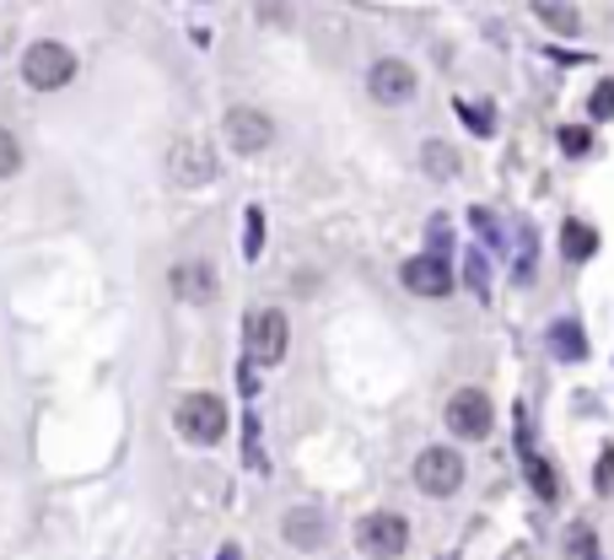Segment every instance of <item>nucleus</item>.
I'll list each match as a JSON object with an SVG mask.
<instances>
[{"label": "nucleus", "mask_w": 614, "mask_h": 560, "mask_svg": "<svg viewBox=\"0 0 614 560\" xmlns=\"http://www.w3.org/2000/svg\"><path fill=\"white\" fill-rule=\"evenodd\" d=\"M168 179L179 188H200L216 179V157L200 146V140H179L173 151H168Z\"/></svg>", "instance_id": "obj_7"}, {"label": "nucleus", "mask_w": 614, "mask_h": 560, "mask_svg": "<svg viewBox=\"0 0 614 560\" xmlns=\"http://www.w3.org/2000/svg\"><path fill=\"white\" fill-rule=\"evenodd\" d=\"M491 421H496V410L480 388H458V393L447 399V426H453L458 436L480 442V436H491Z\"/></svg>", "instance_id": "obj_6"}, {"label": "nucleus", "mask_w": 614, "mask_h": 560, "mask_svg": "<svg viewBox=\"0 0 614 560\" xmlns=\"http://www.w3.org/2000/svg\"><path fill=\"white\" fill-rule=\"evenodd\" d=\"M281 539H286L292 550H318V545L329 539V523H323V512H318V506H297V512H286Z\"/></svg>", "instance_id": "obj_12"}, {"label": "nucleus", "mask_w": 614, "mask_h": 560, "mask_svg": "<svg viewBox=\"0 0 614 560\" xmlns=\"http://www.w3.org/2000/svg\"><path fill=\"white\" fill-rule=\"evenodd\" d=\"M367 92L377 103H410L416 98V70L405 60H377L367 76Z\"/></svg>", "instance_id": "obj_9"}, {"label": "nucleus", "mask_w": 614, "mask_h": 560, "mask_svg": "<svg viewBox=\"0 0 614 560\" xmlns=\"http://www.w3.org/2000/svg\"><path fill=\"white\" fill-rule=\"evenodd\" d=\"M614 485V447H604V458H599V491H610Z\"/></svg>", "instance_id": "obj_23"}, {"label": "nucleus", "mask_w": 614, "mask_h": 560, "mask_svg": "<svg viewBox=\"0 0 614 560\" xmlns=\"http://www.w3.org/2000/svg\"><path fill=\"white\" fill-rule=\"evenodd\" d=\"M464 125H469V129H480V135H491V129H496V119L486 114V108H480V103H464Z\"/></svg>", "instance_id": "obj_22"}, {"label": "nucleus", "mask_w": 614, "mask_h": 560, "mask_svg": "<svg viewBox=\"0 0 614 560\" xmlns=\"http://www.w3.org/2000/svg\"><path fill=\"white\" fill-rule=\"evenodd\" d=\"M356 550L372 560H399L410 550V523L399 512H367L356 523Z\"/></svg>", "instance_id": "obj_1"}, {"label": "nucleus", "mask_w": 614, "mask_h": 560, "mask_svg": "<svg viewBox=\"0 0 614 560\" xmlns=\"http://www.w3.org/2000/svg\"><path fill=\"white\" fill-rule=\"evenodd\" d=\"M534 16H539V22H550L555 33H577V27H582L577 5H560V0H534Z\"/></svg>", "instance_id": "obj_15"}, {"label": "nucleus", "mask_w": 614, "mask_h": 560, "mask_svg": "<svg viewBox=\"0 0 614 560\" xmlns=\"http://www.w3.org/2000/svg\"><path fill=\"white\" fill-rule=\"evenodd\" d=\"M560 151L582 157V151H593V135H588V129H577V125H566L560 129Z\"/></svg>", "instance_id": "obj_21"}, {"label": "nucleus", "mask_w": 614, "mask_h": 560, "mask_svg": "<svg viewBox=\"0 0 614 560\" xmlns=\"http://www.w3.org/2000/svg\"><path fill=\"white\" fill-rule=\"evenodd\" d=\"M588 108H593V119H614V81H599V87H593Z\"/></svg>", "instance_id": "obj_19"}, {"label": "nucleus", "mask_w": 614, "mask_h": 560, "mask_svg": "<svg viewBox=\"0 0 614 560\" xmlns=\"http://www.w3.org/2000/svg\"><path fill=\"white\" fill-rule=\"evenodd\" d=\"M550 345H555V356H566V362H582L588 356V340H582V329L577 323H550Z\"/></svg>", "instance_id": "obj_14"}, {"label": "nucleus", "mask_w": 614, "mask_h": 560, "mask_svg": "<svg viewBox=\"0 0 614 560\" xmlns=\"http://www.w3.org/2000/svg\"><path fill=\"white\" fill-rule=\"evenodd\" d=\"M421 162H427L431 179H453V173H458V157H453V146H442V140H431Z\"/></svg>", "instance_id": "obj_16"}, {"label": "nucleus", "mask_w": 614, "mask_h": 560, "mask_svg": "<svg viewBox=\"0 0 614 560\" xmlns=\"http://www.w3.org/2000/svg\"><path fill=\"white\" fill-rule=\"evenodd\" d=\"M16 168H22V146H16L11 129H0V179H11Z\"/></svg>", "instance_id": "obj_18"}, {"label": "nucleus", "mask_w": 614, "mask_h": 560, "mask_svg": "<svg viewBox=\"0 0 614 560\" xmlns=\"http://www.w3.org/2000/svg\"><path fill=\"white\" fill-rule=\"evenodd\" d=\"M248 362H259V367H275L281 356H286V340H292V323H286V312L281 308H259L248 312Z\"/></svg>", "instance_id": "obj_3"}, {"label": "nucleus", "mask_w": 614, "mask_h": 560, "mask_svg": "<svg viewBox=\"0 0 614 560\" xmlns=\"http://www.w3.org/2000/svg\"><path fill=\"white\" fill-rule=\"evenodd\" d=\"M270 140H275L270 114H259V108H232V114H227V146H232V151L259 157V151H270Z\"/></svg>", "instance_id": "obj_8"}, {"label": "nucleus", "mask_w": 614, "mask_h": 560, "mask_svg": "<svg viewBox=\"0 0 614 560\" xmlns=\"http://www.w3.org/2000/svg\"><path fill=\"white\" fill-rule=\"evenodd\" d=\"M243 253H248V259H259V253H264V216H259V210H248V238H243Z\"/></svg>", "instance_id": "obj_20"}, {"label": "nucleus", "mask_w": 614, "mask_h": 560, "mask_svg": "<svg viewBox=\"0 0 614 560\" xmlns=\"http://www.w3.org/2000/svg\"><path fill=\"white\" fill-rule=\"evenodd\" d=\"M168 286H173L179 302H211V297H216V270H211L205 259H189V264H173Z\"/></svg>", "instance_id": "obj_11"}, {"label": "nucleus", "mask_w": 614, "mask_h": 560, "mask_svg": "<svg viewBox=\"0 0 614 560\" xmlns=\"http://www.w3.org/2000/svg\"><path fill=\"white\" fill-rule=\"evenodd\" d=\"M399 281H405V286H410L416 297H447V292H453V275H447V264H442L436 253H421V259H405Z\"/></svg>", "instance_id": "obj_10"}, {"label": "nucleus", "mask_w": 614, "mask_h": 560, "mask_svg": "<svg viewBox=\"0 0 614 560\" xmlns=\"http://www.w3.org/2000/svg\"><path fill=\"white\" fill-rule=\"evenodd\" d=\"M593 249H599V232H593L588 221H566V227H560V253H566L571 264H577V259H588Z\"/></svg>", "instance_id": "obj_13"}, {"label": "nucleus", "mask_w": 614, "mask_h": 560, "mask_svg": "<svg viewBox=\"0 0 614 560\" xmlns=\"http://www.w3.org/2000/svg\"><path fill=\"white\" fill-rule=\"evenodd\" d=\"M528 480H534L539 501H555V475H550V464H545V458H534V453H528Z\"/></svg>", "instance_id": "obj_17"}, {"label": "nucleus", "mask_w": 614, "mask_h": 560, "mask_svg": "<svg viewBox=\"0 0 614 560\" xmlns=\"http://www.w3.org/2000/svg\"><path fill=\"white\" fill-rule=\"evenodd\" d=\"M22 76H27V87H38V92H60L65 81L76 76V55H70L65 44H33V49L22 55Z\"/></svg>", "instance_id": "obj_4"}, {"label": "nucleus", "mask_w": 614, "mask_h": 560, "mask_svg": "<svg viewBox=\"0 0 614 560\" xmlns=\"http://www.w3.org/2000/svg\"><path fill=\"white\" fill-rule=\"evenodd\" d=\"M221 560H238V550H221Z\"/></svg>", "instance_id": "obj_24"}, {"label": "nucleus", "mask_w": 614, "mask_h": 560, "mask_svg": "<svg viewBox=\"0 0 614 560\" xmlns=\"http://www.w3.org/2000/svg\"><path fill=\"white\" fill-rule=\"evenodd\" d=\"M173 421H179V432H184L189 442L211 447V442L227 436V404H221L216 393H184L179 410H173Z\"/></svg>", "instance_id": "obj_2"}, {"label": "nucleus", "mask_w": 614, "mask_h": 560, "mask_svg": "<svg viewBox=\"0 0 614 560\" xmlns=\"http://www.w3.org/2000/svg\"><path fill=\"white\" fill-rule=\"evenodd\" d=\"M416 485H421L427 496H453V491L464 485V458L447 453V447H427V453L416 458Z\"/></svg>", "instance_id": "obj_5"}]
</instances>
